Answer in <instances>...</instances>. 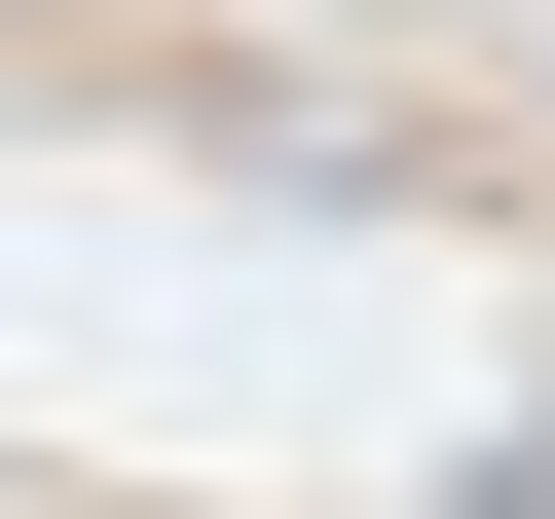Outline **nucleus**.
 Wrapping results in <instances>:
<instances>
[{"label": "nucleus", "mask_w": 555, "mask_h": 519, "mask_svg": "<svg viewBox=\"0 0 555 519\" xmlns=\"http://www.w3.org/2000/svg\"><path fill=\"white\" fill-rule=\"evenodd\" d=\"M518 75H555V0H518Z\"/></svg>", "instance_id": "obj_1"}]
</instances>
